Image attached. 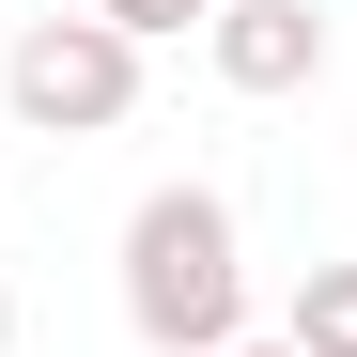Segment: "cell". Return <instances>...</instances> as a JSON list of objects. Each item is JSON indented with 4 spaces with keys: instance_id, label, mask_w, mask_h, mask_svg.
I'll list each match as a JSON object with an SVG mask.
<instances>
[{
    "instance_id": "cell-2",
    "label": "cell",
    "mask_w": 357,
    "mask_h": 357,
    "mask_svg": "<svg viewBox=\"0 0 357 357\" xmlns=\"http://www.w3.org/2000/svg\"><path fill=\"white\" fill-rule=\"evenodd\" d=\"M0 109L31 140H109V125H140V47L109 16H31L0 47Z\"/></svg>"
},
{
    "instance_id": "cell-7",
    "label": "cell",
    "mask_w": 357,
    "mask_h": 357,
    "mask_svg": "<svg viewBox=\"0 0 357 357\" xmlns=\"http://www.w3.org/2000/svg\"><path fill=\"white\" fill-rule=\"evenodd\" d=\"M233 357H295V342H233Z\"/></svg>"
},
{
    "instance_id": "cell-4",
    "label": "cell",
    "mask_w": 357,
    "mask_h": 357,
    "mask_svg": "<svg viewBox=\"0 0 357 357\" xmlns=\"http://www.w3.org/2000/svg\"><path fill=\"white\" fill-rule=\"evenodd\" d=\"M280 342H295V357H357V249H342V264H295Z\"/></svg>"
},
{
    "instance_id": "cell-6",
    "label": "cell",
    "mask_w": 357,
    "mask_h": 357,
    "mask_svg": "<svg viewBox=\"0 0 357 357\" xmlns=\"http://www.w3.org/2000/svg\"><path fill=\"white\" fill-rule=\"evenodd\" d=\"M0 357H16V295H0Z\"/></svg>"
},
{
    "instance_id": "cell-3",
    "label": "cell",
    "mask_w": 357,
    "mask_h": 357,
    "mask_svg": "<svg viewBox=\"0 0 357 357\" xmlns=\"http://www.w3.org/2000/svg\"><path fill=\"white\" fill-rule=\"evenodd\" d=\"M202 63H218L233 93H249V109H280V93H326V63H342V31H326V0H218Z\"/></svg>"
},
{
    "instance_id": "cell-1",
    "label": "cell",
    "mask_w": 357,
    "mask_h": 357,
    "mask_svg": "<svg viewBox=\"0 0 357 357\" xmlns=\"http://www.w3.org/2000/svg\"><path fill=\"white\" fill-rule=\"evenodd\" d=\"M125 326L155 357H233L249 342V233H233V202L202 171L125 202Z\"/></svg>"
},
{
    "instance_id": "cell-5",
    "label": "cell",
    "mask_w": 357,
    "mask_h": 357,
    "mask_svg": "<svg viewBox=\"0 0 357 357\" xmlns=\"http://www.w3.org/2000/svg\"><path fill=\"white\" fill-rule=\"evenodd\" d=\"M78 16H109L125 47H171V31H218V0H78Z\"/></svg>"
}]
</instances>
